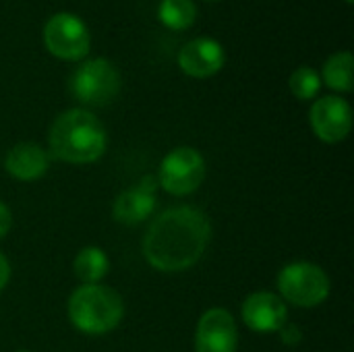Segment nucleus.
Returning <instances> with one entry per match:
<instances>
[{
	"instance_id": "1",
	"label": "nucleus",
	"mask_w": 354,
	"mask_h": 352,
	"mask_svg": "<svg viewBox=\"0 0 354 352\" xmlns=\"http://www.w3.org/2000/svg\"><path fill=\"white\" fill-rule=\"evenodd\" d=\"M209 239L212 226L203 212L195 207H172L147 228L143 255L160 272H183L201 259Z\"/></svg>"
},
{
	"instance_id": "2",
	"label": "nucleus",
	"mask_w": 354,
	"mask_h": 352,
	"mask_svg": "<svg viewBox=\"0 0 354 352\" xmlns=\"http://www.w3.org/2000/svg\"><path fill=\"white\" fill-rule=\"evenodd\" d=\"M50 151L68 164H89L106 151V129L89 110L73 108L62 112L50 127Z\"/></svg>"
},
{
	"instance_id": "3",
	"label": "nucleus",
	"mask_w": 354,
	"mask_h": 352,
	"mask_svg": "<svg viewBox=\"0 0 354 352\" xmlns=\"http://www.w3.org/2000/svg\"><path fill=\"white\" fill-rule=\"evenodd\" d=\"M122 315L120 295L102 284H83L68 299V319L83 334H108L122 322Z\"/></svg>"
},
{
	"instance_id": "4",
	"label": "nucleus",
	"mask_w": 354,
	"mask_h": 352,
	"mask_svg": "<svg viewBox=\"0 0 354 352\" xmlns=\"http://www.w3.org/2000/svg\"><path fill=\"white\" fill-rule=\"evenodd\" d=\"M75 100L87 106H106L120 91V75L106 58H89L81 62L68 81Z\"/></svg>"
},
{
	"instance_id": "5",
	"label": "nucleus",
	"mask_w": 354,
	"mask_h": 352,
	"mask_svg": "<svg viewBox=\"0 0 354 352\" xmlns=\"http://www.w3.org/2000/svg\"><path fill=\"white\" fill-rule=\"evenodd\" d=\"M278 288L282 301H288L297 307H317L330 295V278L319 266L297 261L280 272Z\"/></svg>"
},
{
	"instance_id": "6",
	"label": "nucleus",
	"mask_w": 354,
	"mask_h": 352,
	"mask_svg": "<svg viewBox=\"0 0 354 352\" xmlns=\"http://www.w3.org/2000/svg\"><path fill=\"white\" fill-rule=\"evenodd\" d=\"M44 44L60 60H81L89 54L91 35L85 23L71 12H56L44 25Z\"/></svg>"
},
{
	"instance_id": "7",
	"label": "nucleus",
	"mask_w": 354,
	"mask_h": 352,
	"mask_svg": "<svg viewBox=\"0 0 354 352\" xmlns=\"http://www.w3.org/2000/svg\"><path fill=\"white\" fill-rule=\"evenodd\" d=\"M205 178V162L193 147L172 149L160 166V185L176 197L193 193Z\"/></svg>"
},
{
	"instance_id": "8",
	"label": "nucleus",
	"mask_w": 354,
	"mask_h": 352,
	"mask_svg": "<svg viewBox=\"0 0 354 352\" xmlns=\"http://www.w3.org/2000/svg\"><path fill=\"white\" fill-rule=\"evenodd\" d=\"M311 127L326 143H338L348 137L353 129V110L344 98L326 95L311 108Z\"/></svg>"
},
{
	"instance_id": "9",
	"label": "nucleus",
	"mask_w": 354,
	"mask_h": 352,
	"mask_svg": "<svg viewBox=\"0 0 354 352\" xmlns=\"http://www.w3.org/2000/svg\"><path fill=\"white\" fill-rule=\"evenodd\" d=\"M236 324L226 309H209L201 315L195 334L197 352H236Z\"/></svg>"
},
{
	"instance_id": "10",
	"label": "nucleus",
	"mask_w": 354,
	"mask_h": 352,
	"mask_svg": "<svg viewBox=\"0 0 354 352\" xmlns=\"http://www.w3.org/2000/svg\"><path fill=\"white\" fill-rule=\"evenodd\" d=\"M226 62V52L222 44L214 37H195L185 44L178 52V66L185 75L195 79L214 77L222 71Z\"/></svg>"
},
{
	"instance_id": "11",
	"label": "nucleus",
	"mask_w": 354,
	"mask_h": 352,
	"mask_svg": "<svg viewBox=\"0 0 354 352\" xmlns=\"http://www.w3.org/2000/svg\"><path fill=\"white\" fill-rule=\"evenodd\" d=\"M243 322L247 328L259 334L268 332H280V328L286 324V303L272 293H253L243 303Z\"/></svg>"
},
{
	"instance_id": "12",
	"label": "nucleus",
	"mask_w": 354,
	"mask_h": 352,
	"mask_svg": "<svg viewBox=\"0 0 354 352\" xmlns=\"http://www.w3.org/2000/svg\"><path fill=\"white\" fill-rule=\"evenodd\" d=\"M156 210V176H145L139 185L122 191L114 201V218L122 224H139Z\"/></svg>"
},
{
	"instance_id": "13",
	"label": "nucleus",
	"mask_w": 354,
	"mask_h": 352,
	"mask_svg": "<svg viewBox=\"0 0 354 352\" xmlns=\"http://www.w3.org/2000/svg\"><path fill=\"white\" fill-rule=\"evenodd\" d=\"M50 164L48 154L37 143H19L6 156V170L19 180H37Z\"/></svg>"
},
{
	"instance_id": "14",
	"label": "nucleus",
	"mask_w": 354,
	"mask_h": 352,
	"mask_svg": "<svg viewBox=\"0 0 354 352\" xmlns=\"http://www.w3.org/2000/svg\"><path fill=\"white\" fill-rule=\"evenodd\" d=\"M110 261L100 247H85L73 261V272L83 284H97L108 274Z\"/></svg>"
},
{
	"instance_id": "15",
	"label": "nucleus",
	"mask_w": 354,
	"mask_h": 352,
	"mask_svg": "<svg viewBox=\"0 0 354 352\" xmlns=\"http://www.w3.org/2000/svg\"><path fill=\"white\" fill-rule=\"evenodd\" d=\"M353 54L336 52L324 64V81L334 91H351L353 89Z\"/></svg>"
},
{
	"instance_id": "16",
	"label": "nucleus",
	"mask_w": 354,
	"mask_h": 352,
	"mask_svg": "<svg viewBox=\"0 0 354 352\" xmlns=\"http://www.w3.org/2000/svg\"><path fill=\"white\" fill-rule=\"evenodd\" d=\"M158 17L168 29L183 31L195 23L197 6L193 0H162L158 6Z\"/></svg>"
},
{
	"instance_id": "17",
	"label": "nucleus",
	"mask_w": 354,
	"mask_h": 352,
	"mask_svg": "<svg viewBox=\"0 0 354 352\" xmlns=\"http://www.w3.org/2000/svg\"><path fill=\"white\" fill-rule=\"evenodd\" d=\"M288 87L290 91L299 98V100H313L319 93L322 87V75L311 68V66H299L290 79H288Z\"/></svg>"
},
{
	"instance_id": "18",
	"label": "nucleus",
	"mask_w": 354,
	"mask_h": 352,
	"mask_svg": "<svg viewBox=\"0 0 354 352\" xmlns=\"http://www.w3.org/2000/svg\"><path fill=\"white\" fill-rule=\"evenodd\" d=\"M10 230V210L0 203V239Z\"/></svg>"
},
{
	"instance_id": "19",
	"label": "nucleus",
	"mask_w": 354,
	"mask_h": 352,
	"mask_svg": "<svg viewBox=\"0 0 354 352\" xmlns=\"http://www.w3.org/2000/svg\"><path fill=\"white\" fill-rule=\"evenodd\" d=\"M8 278H10V263H8V259L0 253V293H2V288L8 284Z\"/></svg>"
},
{
	"instance_id": "20",
	"label": "nucleus",
	"mask_w": 354,
	"mask_h": 352,
	"mask_svg": "<svg viewBox=\"0 0 354 352\" xmlns=\"http://www.w3.org/2000/svg\"><path fill=\"white\" fill-rule=\"evenodd\" d=\"M344 2H348V4H353L354 0H344Z\"/></svg>"
},
{
	"instance_id": "21",
	"label": "nucleus",
	"mask_w": 354,
	"mask_h": 352,
	"mask_svg": "<svg viewBox=\"0 0 354 352\" xmlns=\"http://www.w3.org/2000/svg\"><path fill=\"white\" fill-rule=\"evenodd\" d=\"M17 352H29V351H17Z\"/></svg>"
}]
</instances>
